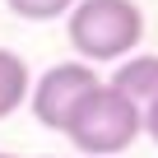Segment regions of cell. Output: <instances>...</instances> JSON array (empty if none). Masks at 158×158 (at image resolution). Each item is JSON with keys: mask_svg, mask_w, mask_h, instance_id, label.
Returning a JSON list of instances; mask_svg holds the SVG:
<instances>
[{"mask_svg": "<svg viewBox=\"0 0 158 158\" xmlns=\"http://www.w3.org/2000/svg\"><path fill=\"white\" fill-rule=\"evenodd\" d=\"M65 37L89 65L126 60L144 42V10L135 0H74L65 14Z\"/></svg>", "mask_w": 158, "mask_h": 158, "instance_id": "6da1fadb", "label": "cell"}, {"mask_svg": "<svg viewBox=\"0 0 158 158\" xmlns=\"http://www.w3.org/2000/svg\"><path fill=\"white\" fill-rule=\"evenodd\" d=\"M139 135H144V112H139L121 89H112L107 79L74 107V116H70V126H65V139H70L79 153H89V158H116V153H126Z\"/></svg>", "mask_w": 158, "mask_h": 158, "instance_id": "7a4b0ae2", "label": "cell"}, {"mask_svg": "<svg viewBox=\"0 0 158 158\" xmlns=\"http://www.w3.org/2000/svg\"><path fill=\"white\" fill-rule=\"evenodd\" d=\"M102 84V74L89 65V60H56L42 79H33V89H28V107H33V121L42 130H56L65 135L74 107L84 102L93 89Z\"/></svg>", "mask_w": 158, "mask_h": 158, "instance_id": "3957f363", "label": "cell"}, {"mask_svg": "<svg viewBox=\"0 0 158 158\" xmlns=\"http://www.w3.org/2000/svg\"><path fill=\"white\" fill-rule=\"evenodd\" d=\"M107 84H112V89H121V93L144 112V102H153V98H158V56H126Z\"/></svg>", "mask_w": 158, "mask_h": 158, "instance_id": "277c9868", "label": "cell"}, {"mask_svg": "<svg viewBox=\"0 0 158 158\" xmlns=\"http://www.w3.org/2000/svg\"><path fill=\"white\" fill-rule=\"evenodd\" d=\"M28 89H33V70L19 51L0 47V121L14 116L23 102H28Z\"/></svg>", "mask_w": 158, "mask_h": 158, "instance_id": "5b68a950", "label": "cell"}, {"mask_svg": "<svg viewBox=\"0 0 158 158\" xmlns=\"http://www.w3.org/2000/svg\"><path fill=\"white\" fill-rule=\"evenodd\" d=\"M10 14L28 19V23H47V19H65L74 0H5Z\"/></svg>", "mask_w": 158, "mask_h": 158, "instance_id": "8992f818", "label": "cell"}, {"mask_svg": "<svg viewBox=\"0 0 158 158\" xmlns=\"http://www.w3.org/2000/svg\"><path fill=\"white\" fill-rule=\"evenodd\" d=\"M144 135L158 144V98H153V102H144Z\"/></svg>", "mask_w": 158, "mask_h": 158, "instance_id": "52a82bcc", "label": "cell"}, {"mask_svg": "<svg viewBox=\"0 0 158 158\" xmlns=\"http://www.w3.org/2000/svg\"><path fill=\"white\" fill-rule=\"evenodd\" d=\"M0 158H19V153H0Z\"/></svg>", "mask_w": 158, "mask_h": 158, "instance_id": "ba28073f", "label": "cell"}]
</instances>
